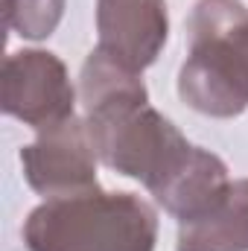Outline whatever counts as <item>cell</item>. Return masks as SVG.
Here are the masks:
<instances>
[{
  "label": "cell",
  "mask_w": 248,
  "mask_h": 251,
  "mask_svg": "<svg viewBox=\"0 0 248 251\" xmlns=\"http://www.w3.org/2000/svg\"><path fill=\"white\" fill-rule=\"evenodd\" d=\"M178 251H248V178L231 181L201 216L178 222Z\"/></svg>",
  "instance_id": "7"
},
{
  "label": "cell",
  "mask_w": 248,
  "mask_h": 251,
  "mask_svg": "<svg viewBox=\"0 0 248 251\" xmlns=\"http://www.w3.org/2000/svg\"><path fill=\"white\" fill-rule=\"evenodd\" d=\"M178 97L204 117L231 120L248 108V6L196 0L187 18Z\"/></svg>",
  "instance_id": "1"
},
{
  "label": "cell",
  "mask_w": 248,
  "mask_h": 251,
  "mask_svg": "<svg viewBox=\"0 0 248 251\" xmlns=\"http://www.w3.org/2000/svg\"><path fill=\"white\" fill-rule=\"evenodd\" d=\"M97 149L88 123L76 114L56 126L38 128V137L21 149L26 184L44 199H64L97 190Z\"/></svg>",
  "instance_id": "5"
},
{
  "label": "cell",
  "mask_w": 248,
  "mask_h": 251,
  "mask_svg": "<svg viewBox=\"0 0 248 251\" xmlns=\"http://www.w3.org/2000/svg\"><path fill=\"white\" fill-rule=\"evenodd\" d=\"M0 102L9 117L38 131L73 117L76 88L56 53L18 50L3 62Z\"/></svg>",
  "instance_id": "4"
},
{
  "label": "cell",
  "mask_w": 248,
  "mask_h": 251,
  "mask_svg": "<svg viewBox=\"0 0 248 251\" xmlns=\"http://www.w3.org/2000/svg\"><path fill=\"white\" fill-rule=\"evenodd\" d=\"M24 243L29 251H155L158 213L134 193L97 187L29 210Z\"/></svg>",
  "instance_id": "2"
},
{
  "label": "cell",
  "mask_w": 248,
  "mask_h": 251,
  "mask_svg": "<svg viewBox=\"0 0 248 251\" xmlns=\"http://www.w3.org/2000/svg\"><path fill=\"white\" fill-rule=\"evenodd\" d=\"M97 158L158 196L190 161L193 143L149 105V91H125L85 108Z\"/></svg>",
  "instance_id": "3"
},
{
  "label": "cell",
  "mask_w": 248,
  "mask_h": 251,
  "mask_svg": "<svg viewBox=\"0 0 248 251\" xmlns=\"http://www.w3.org/2000/svg\"><path fill=\"white\" fill-rule=\"evenodd\" d=\"M99 50L143 73L170 38L167 0H97Z\"/></svg>",
  "instance_id": "6"
},
{
  "label": "cell",
  "mask_w": 248,
  "mask_h": 251,
  "mask_svg": "<svg viewBox=\"0 0 248 251\" xmlns=\"http://www.w3.org/2000/svg\"><path fill=\"white\" fill-rule=\"evenodd\" d=\"M64 0H3V18L12 32L29 41H44L56 32Z\"/></svg>",
  "instance_id": "8"
}]
</instances>
